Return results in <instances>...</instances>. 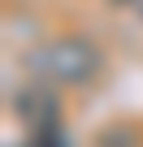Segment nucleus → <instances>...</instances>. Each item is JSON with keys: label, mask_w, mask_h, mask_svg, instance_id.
<instances>
[{"label": "nucleus", "mask_w": 143, "mask_h": 147, "mask_svg": "<svg viewBox=\"0 0 143 147\" xmlns=\"http://www.w3.org/2000/svg\"><path fill=\"white\" fill-rule=\"evenodd\" d=\"M91 147H139V143H134V130L117 121V125H104V130L91 138Z\"/></svg>", "instance_id": "obj_3"}, {"label": "nucleus", "mask_w": 143, "mask_h": 147, "mask_svg": "<svg viewBox=\"0 0 143 147\" xmlns=\"http://www.w3.org/2000/svg\"><path fill=\"white\" fill-rule=\"evenodd\" d=\"M13 113H18V121L26 125V134L61 130V104H56V91H52L48 82H26V87L13 95Z\"/></svg>", "instance_id": "obj_2"}, {"label": "nucleus", "mask_w": 143, "mask_h": 147, "mask_svg": "<svg viewBox=\"0 0 143 147\" xmlns=\"http://www.w3.org/2000/svg\"><path fill=\"white\" fill-rule=\"evenodd\" d=\"M18 147H65V134L61 130H43V134H26Z\"/></svg>", "instance_id": "obj_4"}, {"label": "nucleus", "mask_w": 143, "mask_h": 147, "mask_svg": "<svg viewBox=\"0 0 143 147\" xmlns=\"http://www.w3.org/2000/svg\"><path fill=\"white\" fill-rule=\"evenodd\" d=\"M100 65H104L100 48L83 35L39 39L26 52V69L35 74V82H48V87H87L100 74Z\"/></svg>", "instance_id": "obj_1"}]
</instances>
